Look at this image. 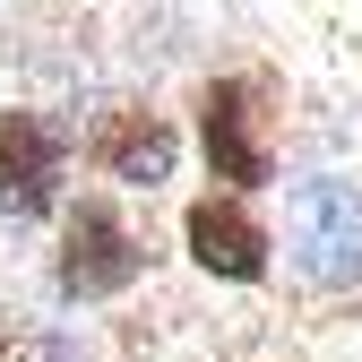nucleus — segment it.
Listing matches in <instances>:
<instances>
[{
	"instance_id": "6",
	"label": "nucleus",
	"mask_w": 362,
	"mask_h": 362,
	"mask_svg": "<svg viewBox=\"0 0 362 362\" xmlns=\"http://www.w3.org/2000/svg\"><path fill=\"white\" fill-rule=\"evenodd\" d=\"M181 259L199 267L216 285H267V267H276V233L259 224L250 199L233 190H199L181 207Z\"/></svg>"
},
{
	"instance_id": "3",
	"label": "nucleus",
	"mask_w": 362,
	"mask_h": 362,
	"mask_svg": "<svg viewBox=\"0 0 362 362\" xmlns=\"http://www.w3.org/2000/svg\"><path fill=\"white\" fill-rule=\"evenodd\" d=\"M285 259L320 293H362V181L310 173L285 190Z\"/></svg>"
},
{
	"instance_id": "5",
	"label": "nucleus",
	"mask_w": 362,
	"mask_h": 362,
	"mask_svg": "<svg viewBox=\"0 0 362 362\" xmlns=\"http://www.w3.org/2000/svg\"><path fill=\"white\" fill-rule=\"evenodd\" d=\"M78 156L95 181H112V190H164V181L181 173V121L156 112V104H104L95 121L78 129Z\"/></svg>"
},
{
	"instance_id": "7",
	"label": "nucleus",
	"mask_w": 362,
	"mask_h": 362,
	"mask_svg": "<svg viewBox=\"0 0 362 362\" xmlns=\"http://www.w3.org/2000/svg\"><path fill=\"white\" fill-rule=\"evenodd\" d=\"M0 362H86V337L61 328V320H35L18 337H0Z\"/></svg>"
},
{
	"instance_id": "1",
	"label": "nucleus",
	"mask_w": 362,
	"mask_h": 362,
	"mask_svg": "<svg viewBox=\"0 0 362 362\" xmlns=\"http://www.w3.org/2000/svg\"><path fill=\"white\" fill-rule=\"evenodd\" d=\"M190 139L216 190L259 199V190H285V86L267 69H216L199 95H190Z\"/></svg>"
},
{
	"instance_id": "2",
	"label": "nucleus",
	"mask_w": 362,
	"mask_h": 362,
	"mask_svg": "<svg viewBox=\"0 0 362 362\" xmlns=\"http://www.w3.org/2000/svg\"><path fill=\"white\" fill-rule=\"evenodd\" d=\"M147 276V233L129 224L112 190H78L52 216V293L69 310H104Z\"/></svg>"
},
{
	"instance_id": "4",
	"label": "nucleus",
	"mask_w": 362,
	"mask_h": 362,
	"mask_svg": "<svg viewBox=\"0 0 362 362\" xmlns=\"http://www.w3.org/2000/svg\"><path fill=\"white\" fill-rule=\"evenodd\" d=\"M69 156L78 129L43 104H0V216L9 224H43L69 207Z\"/></svg>"
}]
</instances>
